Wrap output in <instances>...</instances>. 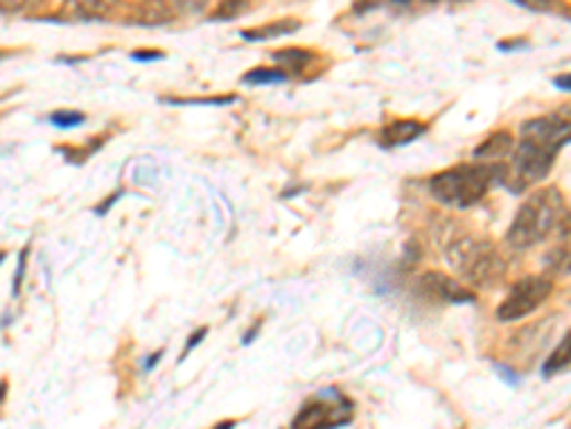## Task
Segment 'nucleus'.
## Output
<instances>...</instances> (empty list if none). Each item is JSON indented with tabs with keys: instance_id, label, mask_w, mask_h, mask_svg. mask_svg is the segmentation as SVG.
Returning <instances> with one entry per match:
<instances>
[{
	"instance_id": "f257e3e1",
	"label": "nucleus",
	"mask_w": 571,
	"mask_h": 429,
	"mask_svg": "<svg viewBox=\"0 0 571 429\" xmlns=\"http://www.w3.org/2000/svg\"><path fill=\"white\" fill-rule=\"evenodd\" d=\"M569 143V124L560 118L529 120L520 129V141L515 143V190H526L531 183L543 181L554 167V158Z\"/></svg>"
},
{
	"instance_id": "f03ea898",
	"label": "nucleus",
	"mask_w": 571,
	"mask_h": 429,
	"mask_svg": "<svg viewBox=\"0 0 571 429\" xmlns=\"http://www.w3.org/2000/svg\"><path fill=\"white\" fill-rule=\"evenodd\" d=\"M565 221V201L560 190H543L531 195L526 204L517 210L515 221L509 226V244L515 249H531L540 240L549 238L554 229Z\"/></svg>"
},
{
	"instance_id": "7ed1b4c3",
	"label": "nucleus",
	"mask_w": 571,
	"mask_h": 429,
	"mask_svg": "<svg viewBox=\"0 0 571 429\" xmlns=\"http://www.w3.org/2000/svg\"><path fill=\"white\" fill-rule=\"evenodd\" d=\"M503 175H506L503 167H454V170L434 175L429 181V192L440 204L468 210L477 201H483L488 186L503 181Z\"/></svg>"
},
{
	"instance_id": "20e7f679",
	"label": "nucleus",
	"mask_w": 571,
	"mask_h": 429,
	"mask_svg": "<svg viewBox=\"0 0 571 429\" xmlns=\"http://www.w3.org/2000/svg\"><path fill=\"white\" fill-rule=\"evenodd\" d=\"M449 258H452V267L474 287H495L506 272L503 258L486 240L460 238L449 247Z\"/></svg>"
},
{
	"instance_id": "39448f33",
	"label": "nucleus",
	"mask_w": 571,
	"mask_h": 429,
	"mask_svg": "<svg viewBox=\"0 0 571 429\" xmlns=\"http://www.w3.org/2000/svg\"><path fill=\"white\" fill-rule=\"evenodd\" d=\"M352 412H355V404L348 401L346 395L337 393V389H326L300 407L292 429H335L348 423Z\"/></svg>"
},
{
	"instance_id": "423d86ee",
	"label": "nucleus",
	"mask_w": 571,
	"mask_h": 429,
	"mask_svg": "<svg viewBox=\"0 0 571 429\" xmlns=\"http://www.w3.org/2000/svg\"><path fill=\"white\" fill-rule=\"evenodd\" d=\"M551 296V281L549 278H522L515 283V289L509 292V298L500 303L497 318L503 324H511V321H520V318L531 315V312Z\"/></svg>"
},
{
	"instance_id": "0eeeda50",
	"label": "nucleus",
	"mask_w": 571,
	"mask_h": 429,
	"mask_svg": "<svg viewBox=\"0 0 571 429\" xmlns=\"http://www.w3.org/2000/svg\"><path fill=\"white\" fill-rule=\"evenodd\" d=\"M423 289L425 292H432V298L438 301H446V303H472L474 301V292L466 289L463 283H457L454 278H446L443 272H425L423 275Z\"/></svg>"
},
{
	"instance_id": "6e6552de",
	"label": "nucleus",
	"mask_w": 571,
	"mask_h": 429,
	"mask_svg": "<svg viewBox=\"0 0 571 429\" xmlns=\"http://www.w3.org/2000/svg\"><path fill=\"white\" fill-rule=\"evenodd\" d=\"M120 0H66L63 3V18L66 21H104L112 18Z\"/></svg>"
},
{
	"instance_id": "1a4fd4ad",
	"label": "nucleus",
	"mask_w": 571,
	"mask_h": 429,
	"mask_svg": "<svg viewBox=\"0 0 571 429\" xmlns=\"http://www.w3.org/2000/svg\"><path fill=\"white\" fill-rule=\"evenodd\" d=\"M425 132V127L420 120H395L389 127L380 132V143L386 149H395V147H406V143L418 141L420 135Z\"/></svg>"
},
{
	"instance_id": "9d476101",
	"label": "nucleus",
	"mask_w": 571,
	"mask_h": 429,
	"mask_svg": "<svg viewBox=\"0 0 571 429\" xmlns=\"http://www.w3.org/2000/svg\"><path fill=\"white\" fill-rule=\"evenodd\" d=\"M515 149V138H511L509 132H497L492 135L483 147H477V152L474 155L477 158H500L506 155V152H511Z\"/></svg>"
},
{
	"instance_id": "9b49d317",
	"label": "nucleus",
	"mask_w": 571,
	"mask_h": 429,
	"mask_svg": "<svg viewBox=\"0 0 571 429\" xmlns=\"http://www.w3.org/2000/svg\"><path fill=\"white\" fill-rule=\"evenodd\" d=\"M294 29H300V21H278V23H269V26H260V29H249V32H244L246 41H272V37H280L286 32H294Z\"/></svg>"
},
{
	"instance_id": "f8f14e48",
	"label": "nucleus",
	"mask_w": 571,
	"mask_h": 429,
	"mask_svg": "<svg viewBox=\"0 0 571 429\" xmlns=\"http://www.w3.org/2000/svg\"><path fill=\"white\" fill-rule=\"evenodd\" d=\"M158 3H161L172 18H177V14L192 18V14H203L209 9V0H158Z\"/></svg>"
},
{
	"instance_id": "ddd939ff",
	"label": "nucleus",
	"mask_w": 571,
	"mask_h": 429,
	"mask_svg": "<svg viewBox=\"0 0 571 429\" xmlns=\"http://www.w3.org/2000/svg\"><path fill=\"white\" fill-rule=\"evenodd\" d=\"M274 61H278V64H283L286 66V75H289V72H298V69H303V66L309 64V52H303V50L274 52Z\"/></svg>"
},
{
	"instance_id": "4468645a",
	"label": "nucleus",
	"mask_w": 571,
	"mask_h": 429,
	"mask_svg": "<svg viewBox=\"0 0 571 429\" xmlns=\"http://www.w3.org/2000/svg\"><path fill=\"white\" fill-rule=\"evenodd\" d=\"M565 366H569V335H565L563 344H560L558 350H554V355H551V358L546 361L543 373L546 375H554V373H558V369H565Z\"/></svg>"
},
{
	"instance_id": "2eb2a0df",
	"label": "nucleus",
	"mask_w": 571,
	"mask_h": 429,
	"mask_svg": "<svg viewBox=\"0 0 571 429\" xmlns=\"http://www.w3.org/2000/svg\"><path fill=\"white\" fill-rule=\"evenodd\" d=\"M289 75H286L283 69H255L246 75V84H278V81H286Z\"/></svg>"
},
{
	"instance_id": "dca6fc26",
	"label": "nucleus",
	"mask_w": 571,
	"mask_h": 429,
	"mask_svg": "<svg viewBox=\"0 0 571 429\" xmlns=\"http://www.w3.org/2000/svg\"><path fill=\"white\" fill-rule=\"evenodd\" d=\"M244 12H246V0H224L220 9L212 14V21H231V18H237V14H244Z\"/></svg>"
},
{
	"instance_id": "f3484780",
	"label": "nucleus",
	"mask_w": 571,
	"mask_h": 429,
	"mask_svg": "<svg viewBox=\"0 0 571 429\" xmlns=\"http://www.w3.org/2000/svg\"><path fill=\"white\" fill-rule=\"evenodd\" d=\"M35 3H41V0H0V12L3 14L26 12V9H32Z\"/></svg>"
},
{
	"instance_id": "a211bd4d",
	"label": "nucleus",
	"mask_w": 571,
	"mask_h": 429,
	"mask_svg": "<svg viewBox=\"0 0 571 429\" xmlns=\"http://www.w3.org/2000/svg\"><path fill=\"white\" fill-rule=\"evenodd\" d=\"M57 127H75V124H84V115L80 112H55L52 115Z\"/></svg>"
},
{
	"instance_id": "6ab92c4d",
	"label": "nucleus",
	"mask_w": 571,
	"mask_h": 429,
	"mask_svg": "<svg viewBox=\"0 0 571 429\" xmlns=\"http://www.w3.org/2000/svg\"><path fill=\"white\" fill-rule=\"evenodd\" d=\"M517 3L535 9V12H554L558 9V0H517Z\"/></svg>"
},
{
	"instance_id": "aec40b11",
	"label": "nucleus",
	"mask_w": 571,
	"mask_h": 429,
	"mask_svg": "<svg viewBox=\"0 0 571 429\" xmlns=\"http://www.w3.org/2000/svg\"><path fill=\"white\" fill-rule=\"evenodd\" d=\"M203 339H206V330H197V335H192V339H188V341H186V352H183V355H188V352L195 350V346H197V344H201V341H203Z\"/></svg>"
},
{
	"instance_id": "412c9836",
	"label": "nucleus",
	"mask_w": 571,
	"mask_h": 429,
	"mask_svg": "<svg viewBox=\"0 0 571 429\" xmlns=\"http://www.w3.org/2000/svg\"><path fill=\"white\" fill-rule=\"evenodd\" d=\"M212 429H235V421H224L220 427H212Z\"/></svg>"
},
{
	"instance_id": "4be33fe9",
	"label": "nucleus",
	"mask_w": 571,
	"mask_h": 429,
	"mask_svg": "<svg viewBox=\"0 0 571 429\" xmlns=\"http://www.w3.org/2000/svg\"><path fill=\"white\" fill-rule=\"evenodd\" d=\"M3 393H7V384H0V401H3Z\"/></svg>"
},
{
	"instance_id": "5701e85b",
	"label": "nucleus",
	"mask_w": 571,
	"mask_h": 429,
	"mask_svg": "<svg viewBox=\"0 0 571 429\" xmlns=\"http://www.w3.org/2000/svg\"><path fill=\"white\" fill-rule=\"evenodd\" d=\"M3 258H7V255H3V253H0V260H3Z\"/></svg>"
}]
</instances>
